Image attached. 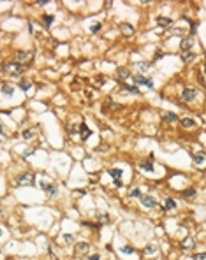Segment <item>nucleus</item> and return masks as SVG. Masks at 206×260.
I'll return each instance as SVG.
<instances>
[{
	"label": "nucleus",
	"instance_id": "obj_41",
	"mask_svg": "<svg viewBox=\"0 0 206 260\" xmlns=\"http://www.w3.org/2000/svg\"><path fill=\"white\" fill-rule=\"evenodd\" d=\"M90 260H101V257H99V255H93V257H90Z\"/></svg>",
	"mask_w": 206,
	"mask_h": 260
},
{
	"label": "nucleus",
	"instance_id": "obj_36",
	"mask_svg": "<svg viewBox=\"0 0 206 260\" xmlns=\"http://www.w3.org/2000/svg\"><path fill=\"white\" fill-rule=\"evenodd\" d=\"M69 132H71V134H76V132H78V127H76V125H71V127H69Z\"/></svg>",
	"mask_w": 206,
	"mask_h": 260
},
{
	"label": "nucleus",
	"instance_id": "obj_46",
	"mask_svg": "<svg viewBox=\"0 0 206 260\" xmlns=\"http://www.w3.org/2000/svg\"><path fill=\"white\" fill-rule=\"evenodd\" d=\"M55 260H56V258H55Z\"/></svg>",
	"mask_w": 206,
	"mask_h": 260
},
{
	"label": "nucleus",
	"instance_id": "obj_30",
	"mask_svg": "<svg viewBox=\"0 0 206 260\" xmlns=\"http://www.w3.org/2000/svg\"><path fill=\"white\" fill-rule=\"evenodd\" d=\"M183 197H187V199H190V197H195V190L194 188H187L183 192Z\"/></svg>",
	"mask_w": 206,
	"mask_h": 260
},
{
	"label": "nucleus",
	"instance_id": "obj_20",
	"mask_svg": "<svg viewBox=\"0 0 206 260\" xmlns=\"http://www.w3.org/2000/svg\"><path fill=\"white\" fill-rule=\"evenodd\" d=\"M136 67L139 69V71H150L152 69V63H148V62H139V63H136Z\"/></svg>",
	"mask_w": 206,
	"mask_h": 260
},
{
	"label": "nucleus",
	"instance_id": "obj_11",
	"mask_svg": "<svg viewBox=\"0 0 206 260\" xmlns=\"http://www.w3.org/2000/svg\"><path fill=\"white\" fill-rule=\"evenodd\" d=\"M79 132H83V134H81V139H83V141H87L88 137L92 136V130H88V128H87V125H85V123H81V125H79Z\"/></svg>",
	"mask_w": 206,
	"mask_h": 260
},
{
	"label": "nucleus",
	"instance_id": "obj_24",
	"mask_svg": "<svg viewBox=\"0 0 206 260\" xmlns=\"http://www.w3.org/2000/svg\"><path fill=\"white\" fill-rule=\"evenodd\" d=\"M2 93H4V95H7V97H11L12 93H14V88L9 86V84H4V86H2Z\"/></svg>",
	"mask_w": 206,
	"mask_h": 260
},
{
	"label": "nucleus",
	"instance_id": "obj_28",
	"mask_svg": "<svg viewBox=\"0 0 206 260\" xmlns=\"http://www.w3.org/2000/svg\"><path fill=\"white\" fill-rule=\"evenodd\" d=\"M109 176H111L113 179H120V176H122V171H120V169H111V171H109Z\"/></svg>",
	"mask_w": 206,
	"mask_h": 260
},
{
	"label": "nucleus",
	"instance_id": "obj_15",
	"mask_svg": "<svg viewBox=\"0 0 206 260\" xmlns=\"http://www.w3.org/2000/svg\"><path fill=\"white\" fill-rule=\"evenodd\" d=\"M171 20L169 18H164V16H160V18H157V25L159 27H171Z\"/></svg>",
	"mask_w": 206,
	"mask_h": 260
},
{
	"label": "nucleus",
	"instance_id": "obj_40",
	"mask_svg": "<svg viewBox=\"0 0 206 260\" xmlns=\"http://www.w3.org/2000/svg\"><path fill=\"white\" fill-rule=\"evenodd\" d=\"M85 193H87L85 190H78V192H76V195H85Z\"/></svg>",
	"mask_w": 206,
	"mask_h": 260
},
{
	"label": "nucleus",
	"instance_id": "obj_6",
	"mask_svg": "<svg viewBox=\"0 0 206 260\" xmlns=\"http://www.w3.org/2000/svg\"><path fill=\"white\" fill-rule=\"evenodd\" d=\"M88 249H90V244H88V243H78L76 246H74V255H76V257L87 255Z\"/></svg>",
	"mask_w": 206,
	"mask_h": 260
},
{
	"label": "nucleus",
	"instance_id": "obj_8",
	"mask_svg": "<svg viewBox=\"0 0 206 260\" xmlns=\"http://www.w3.org/2000/svg\"><path fill=\"white\" fill-rule=\"evenodd\" d=\"M39 186H41V188H43L46 193H49V195H55V193H56V186H55V184H49V183H46V181H41V183H39Z\"/></svg>",
	"mask_w": 206,
	"mask_h": 260
},
{
	"label": "nucleus",
	"instance_id": "obj_16",
	"mask_svg": "<svg viewBox=\"0 0 206 260\" xmlns=\"http://www.w3.org/2000/svg\"><path fill=\"white\" fill-rule=\"evenodd\" d=\"M122 90L132 93V95H137V93H139V88L137 86H130V84H125V83H123V86H122Z\"/></svg>",
	"mask_w": 206,
	"mask_h": 260
},
{
	"label": "nucleus",
	"instance_id": "obj_29",
	"mask_svg": "<svg viewBox=\"0 0 206 260\" xmlns=\"http://www.w3.org/2000/svg\"><path fill=\"white\" fill-rule=\"evenodd\" d=\"M120 251H122V253H123V255H132V253H134V251H136V249L132 248V246H123V248L120 249Z\"/></svg>",
	"mask_w": 206,
	"mask_h": 260
},
{
	"label": "nucleus",
	"instance_id": "obj_34",
	"mask_svg": "<svg viewBox=\"0 0 206 260\" xmlns=\"http://www.w3.org/2000/svg\"><path fill=\"white\" fill-rule=\"evenodd\" d=\"M130 197H141V192H139V190H137V188H134V190H132V192H130Z\"/></svg>",
	"mask_w": 206,
	"mask_h": 260
},
{
	"label": "nucleus",
	"instance_id": "obj_9",
	"mask_svg": "<svg viewBox=\"0 0 206 260\" xmlns=\"http://www.w3.org/2000/svg\"><path fill=\"white\" fill-rule=\"evenodd\" d=\"M129 76H130V72H129L127 67H118V69H116V77H118V79H127Z\"/></svg>",
	"mask_w": 206,
	"mask_h": 260
},
{
	"label": "nucleus",
	"instance_id": "obj_21",
	"mask_svg": "<svg viewBox=\"0 0 206 260\" xmlns=\"http://www.w3.org/2000/svg\"><path fill=\"white\" fill-rule=\"evenodd\" d=\"M180 123H181V127H185V128H192V127H194V119L192 118H183Z\"/></svg>",
	"mask_w": 206,
	"mask_h": 260
},
{
	"label": "nucleus",
	"instance_id": "obj_3",
	"mask_svg": "<svg viewBox=\"0 0 206 260\" xmlns=\"http://www.w3.org/2000/svg\"><path fill=\"white\" fill-rule=\"evenodd\" d=\"M132 81H134L136 84H143V86L153 88V81H152V79H150V77H145V76H141V74H136V76L132 77Z\"/></svg>",
	"mask_w": 206,
	"mask_h": 260
},
{
	"label": "nucleus",
	"instance_id": "obj_10",
	"mask_svg": "<svg viewBox=\"0 0 206 260\" xmlns=\"http://www.w3.org/2000/svg\"><path fill=\"white\" fill-rule=\"evenodd\" d=\"M195 246V241H194V237L190 236V237H185L183 241H181V248L183 249H190V248H194Z\"/></svg>",
	"mask_w": 206,
	"mask_h": 260
},
{
	"label": "nucleus",
	"instance_id": "obj_37",
	"mask_svg": "<svg viewBox=\"0 0 206 260\" xmlns=\"http://www.w3.org/2000/svg\"><path fill=\"white\" fill-rule=\"evenodd\" d=\"M64 241L71 243V241H72V236H69V234H64Z\"/></svg>",
	"mask_w": 206,
	"mask_h": 260
},
{
	"label": "nucleus",
	"instance_id": "obj_18",
	"mask_svg": "<svg viewBox=\"0 0 206 260\" xmlns=\"http://www.w3.org/2000/svg\"><path fill=\"white\" fill-rule=\"evenodd\" d=\"M35 136V128H28V130H25L21 134V137L25 139V141H28V139H32V137Z\"/></svg>",
	"mask_w": 206,
	"mask_h": 260
},
{
	"label": "nucleus",
	"instance_id": "obj_27",
	"mask_svg": "<svg viewBox=\"0 0 206 260\" xmlns=\"http://www.w3.org/2000/svg\"><path fill=\"white\" fill-rule=\"evenodd\" d=\"M95 220L101 223H106L108 222V214H104V213H95Z\"/></svg>",
	"mask_w": 206,
	"mask_h": 260
},
{
	"label": "nucleus",
	"instance_id": "obj_17",
	"mask_svg": "<svg viewBox=\"0 0 206 260\" xmlns=\"http://www.w3.org/2000/svg\"><path fill=\"white\" fill-rule=\"evenodd\" d=\"M137 165H139V169L146 171V172H152V171H153V163L152 162H139Z\"/></svg>",
	"mask_w": 206,
	"mask_h": 260
},
{
	"label": "nucleus",
	"instance_id": "obj_44",
	"mask_svg": "<svg viewBox=\"0 0 206 260\" xmlns=\"http://www.w3.org/2000/svg\"><path fill=\"white\" fill-rule=\"evenodd\" d=\"M0 255H2V249H0Z\"/></svg>",
	"mask_w": 206,
	"mask_h": 260
},
{
	"label": "nucleus",
	"instance_id": "obj_42",
	"mask_svg": "<svg viewBox=\"0 0 206 260\" xmlns=\"http://www.w3.org/2000/svg\"><path fill=\"white\" fill-rule=\"evenodd\" d=\"M0 134H4V127L2 125H0Z\"/></svg>",
	"mask_w": 206,
	"mask_h": 260
},
{
	"label": "nucleus",
	"instance_id": "obj_19",
	"mask_svg": "<svg viewBox=\"0 0 206 260\" xmlns=\"http://www.w3.org/2000/svg\"><path fill=\"white\" fill-rule=\"evenodd\" d=\"M194 162L199 163V165H203V163H204V151L195 153V155H194Z\"/></svg>",
	"mask_w": 206,
	"mask_h": 260
},
{
	"label": "nucleus",
	"instance_id": "obj_7",
	"mask_svg": "<svg viewBox=\"0 0 206 260\" xmlns=\"http://www.w3.org/2000/svg\"><path fill=\"white\" fill-rule=\"evenodd\" d=\"M141 204L145 207H148V209L157 206V202H155V199H153L152 195H141Z\"/></svg>",
	"mask_w": 206,
	"mask_h": 260
},
{
	"label": "nucleus",
	"instance_id": "obj_13",
	"mask_svg": "<svg viewBox=\"0 0 206 260\" xmlns=\"http://www.w3.org/2000/svg\"><path fill=\"white\" fill-rule=\"evenodd\" d=\"M195 58V54L192 49H189V51H181V60L183 62H192V60Z\"/></svg>",
	"mask_w": 206,
	"mask_h": 260
},
{
	"label": "nucleus",
	"instance_id": "obj_2",
	"mask_svg": "<svg viewBox=\"0 0 206 260\" xmlns=\"http://www.w3.org/2000/svg\"><path fill=\"white\" fill-rule=\"evenodd\" d=\"M34 58V51L27 49V51H18L16 53V63H28Z\"/></svg>",
	"mask_w": 206,
	"mask_h": 260
},
{
	"label": "nucleus",
	"instance_id": "obj_26",
	"mask_svg": "<svg viewBox=\"0 0 206 260\" xmlns=\"http://www.w3.org/2000/svg\"><path fill=\"white\" fill-rule=\"evenodd\" d=\"M30 86H32V83L28 81V79H21V81H20V88H21V90H25V92H27V90H30Z\"/></svg>",
	"mask_w": 206,
	"mask_h": 260
},
{
	"label": "nucleus",
	"instance_id": "obj_4",
	"mask_svg": "<svg viewBox=\"0 0 206 260\" xmlns=\"http://www.w3.org/2000/svg\"><path fill=\"white\" fill-rule=\"evenodd\" d=\"M34 183H35V178H34V174H30V172H25V174H21V176L18 178V184H27V186H32Z\"/></svg>",
	"mask_w": 206,
	"mask_h": 260
},
{
	"label": "nucleus",
	"instance_id": "obj_39",
	"mask_svg": "<svg viewBox=\"0 0 206 260\" xmlns=\"http://www.w3.org/2000/svg\"><path fill=\"white\" fill-rule=\"evenodd\" d=\"M114 186H118L120 188V186H122V181H120V179H114Z\"/></svg>",
	"mask_w": 206,
	"mask_h": 260
},
{
	"label": "nucleus",
	"instance_id": "obj_45",
	"mask_svg": "<svg viewBox=\"0 0 206 260\" xmlns=\"http://www.w3.org/2000/svg\"><path fill=\"white\" fill-rule=\"evenodd\" d=\"M0 69H2V67H0Z\"/></svg>",
	"mask_w": 206,
	"mask_h": 260
},
{
	"label": "nucleus",
	"instance_id": "obj_1",
	"mask_svg": "<svg viewBox=\"0 0 206 260\" xmlns=\"http://www.w3.org/2000/svg\"><path fill=\"white\" fill-rule=\"evenodd\" d=\"M7 74H11V76H21L23 74V65L21 63H16V62H9V63H4L2 67Z\"/></svg>",
	"mask_w": 206,
	"mask_h": 260
},
{
	"label": "nucleus",
	"instance_id": "obj_5",
	"mask_svg": "<svg viewBox=\"0 0 206 260\" xmlns=\"http://www.w3.org/2000/svg\"><path fill=\"white\" fill-rule=\"evenodd\" d=\"M195 97H197V92H195L194 88H185L183 92H181V98H183L185 102H194Z\"/></svg>",
	"mask_w": 206,
	"mask_h": 260
},
{
	"label": "nucleus",
	"instance_id": "obj_32",
	"mask_svg": "<svg viewBox=\"0 0 206 260\" xmlns=\"http://www.w3.org/2000/svg\"><path fill=\"white\" fill-rule=\"evenodd\" d=\"M99 30H101V23H95V25H92V27H90V32H99Z\"/></svg>",
	"mask_w": 206,
	"mask_h": 260
},
{
	"label": "nucleus",
	"instance_id": "obj_25",
	"mask_svg": "<svg viewBox=\"0 0 206 260\" xmlns=\"http://www.w3.org/2000/svg\"><path fill=\"white\" fill-rule=\"evenodd\" d=\"M145 253L146 255H155L157 253V246H155V244H148L146 248H145Z\"/></svg>",
	"mask_w": 206,
	"mask_h": 260
},
{
	"label": "nucleus",
	"instance_id": "obj_33",
	"mask_svg": "<svg viewBox=\"0 0 206 260\" xmlns=\"http://www.w3.org/2000/svg\"><path fill=\"white\" fill-rule=\"evenodd\" d=\"M171 33H173V35H183L185 30H181V28H174V30H171Z\"/></svg>",
	"mask_w": 206,
	"mask_h": 260
},
{
	"label": "nucleus",
	"instance_id": "obj_31",
	"mask_svg": "<svg viewBox=\"0 0 206 260\" xmlns=\"http://www.w3.org/2000/svg\"><path fill=\"white\" fill-rule=\"evenodd\" d=\"M43 20H44V25H46V27H49V25L53 23V16H49V14H46Z\"/></svg>",
	"mask_w": 206,
	"mask_h": 260
},
{
	"label": "nucleus",
	"instance_id": "obj_22",
	"mask_svg": "<svg viewBox=\"0 0 206 260\" xmlns=\"http://www.w3.org/2000/svg\"><path fill=\"white\" fill-rule=\"evenodd\" d=\"M162 206H164V209H174V207H176V202H174L173 199H166Z\"/></svg>",
	"mask_w": 206,
	"mask_h": 260
},
{
	"label": "nucleus",
	"instance_id": "obj_14",
	"mask_svg": "<svg viewBox=\"0 0 206 260\" xmlns=\"http://www.w3.org/2000/svg\"><path fill=\"white\" fill-rule=\"evenodd\" d=\"M192 46H194V39H183V41H181V49H183V51H189Z\"/></svg>",
	"mask_w": 206,
	"mask_h": 260
},
{
	"label": "nucleus",
	"instance_id": "obj_43",
	"mask_svg": "<svg viewBox=\"0 0 206 260\" xmlns=\"http://www.w3.org/2000/svg\"><path fill=\"white\" fill-rule=\"evenodd\" d=\"M0 236H2V230H0Z\"/></svg>",
	"mask_w": 206,
	"mask_h": 260
},
{
	"label": "nucleus",
	"instance_id": "obj_35",
	"mask_svg": "<svg viewBox=\"0 0 206 260\" xmlns=\"http://www.w3.org/2000/svg\"><path fill=\"white\" fill-rule=\"evenodd\" d=\"M194 258H195V260H206V255H204V253H197Z\"/></svg>",
	"mask_w": 206,
	"mask_h": 260
},
{
	"label": "nucleus",
	"instance_id": "obj_23",
	"mask_svg": "<svg viewBox=\"0 0 206 260\" xmlns=\"http://www.w3.org/2000/svg\"><path fill=\"white\" fill-rule=\"evenodd\" d=\"M162 119H166V121H176L178 116H176L174 113H164L162 114Z\"/></svg>",
	"mask_w": 206,
	"mask_h": 260
},
{
	"label": "nucleus",
	"instance_id": "obj_12",
	"mask_svg": "<svg viewBox=\"0 0 206 260\" xmlns=\"http://www.w3.org/2000/svg\"><path fill=\"white\" fill-rule=\"evenodd\" d=\"M120 30H122V33H125V35H134V28L130 27L129 23H122V25H120Z\"/></svg>",
	"mask_w": 206,
	"mask_h": 260
},
{
	"label": "nucleus",
	"instance_id": "obj_38",
	"mask_svg": "<svg viewBox=\"0 0 206 260\" xmlns=\"http://www.w3.org/2000/svg\"><path fill=\"white\" fill-rule=\"evenodd\" d=\"M190 30H192V33L195 32V23L194 21H190Z\"/></svg>",
	"mask_w": 206,
	"mask_h": 260
}]
</instances>
